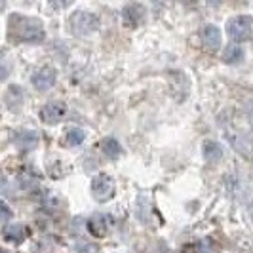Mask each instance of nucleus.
I'll return each mask as SVG.
<instances>
[{"mask_svg": "<svg viewBox=\"0 0 253 253\" xmlns=\"http://www.w3.org/2000/svg\"><path fill=\"white\" fill-rule=\"evenodd\" d=\"M10 29L13 35H17L19 40H25V42H40L44 38V25L33 17L13 15L10 21Z\"/></svg>", "mask_w": 253, "mask_h": 253, "instance_id": "nucleus-1", "label": "nucleus"}, {"mask_svg": "<svg viewBox=\"0 0 253 253\" xmlns=\"http://www.w3.org/2000/svg\"><path fill=\"white\" fill-rule=\"evenodd\" d=\"M253 31V17L252 15H236L228 19L227 23V35L234 44H242L252 37Z\"/></svg>", "mask_w": 253, "mask_h": 253, "instance_id": "nucleus-2", "label": "nucleus"}, {"mask_svg": "<svg viewBox=\"0 0 253 253\" xmlns=\"http://www.w3.org/2000/svg\"><path fill=\"white\" fill-rule=\"evenodd\" d=\"M116 194V185H114L113 177L109 175H97L91 181V196L97 200V202H109L111 198H114Z\"/></svg>", "mask_w": 253, "mask_h": 253, "instance_id": "nucleus-3", "label": "nucleus"}, {"mask_svg": "<svg viewBox=\"0 0 253 253\" xmlns=\"http://www.w3.org/2000/svg\"><path fill=\"white\" fill-rule=\"evenodd\" d=\"M38 116H40V120H42L44 124H48V126L59 124L65 116H67V105H65L63 101L46 103V105L40 109Z\"/></svg>", "mask_w": 253, "mask_h": 253, "instance_id": "nucleus-4", "label": "nucleus"}, {"mask_svg": "<svg viewBox=\"0 0 253 253\" xmlns=\"http://www.w3.org/2000/svg\"><path fill=\"white\" fill-rule=\"evenodd\" d=\"M71 27L76 35H89L97 29V17L89 12H76L71 17Z\"/></svg>", "mask_w": 253, "mask_h": 253, "instance_id": "nucleus-5", "label": "nucleus"}, {"mask_svg": "<svg viewBox=\"0 0 253 253\" xmlns=\"http://www.w3.org/2000/svg\"><path fill=\"white\" fill-rule=\"evenodd\" d=\"M55 78H57L55 69L42 67V69H38L37 73L33 75V86L37 89H40V91H46V89H50L55 84Z\"/></svg>", "mask_w": 253, "mask_h": 253, "instance_id": "nucleus-6", "label": "nucleus"}, {"mask_svg": "<svg viewBox=\"0 0 253 253\" xmlns=\"http://www.w3.org/2000/svg\"><path fill=\"white\" fill-rule=\"evenodd\" d=\"M147 15V10L141 6V4H127L122 10V19H124V25L126 27H139L143 23Z\"/></svg>", "mask_w": 253, "mask_h": 253, "instance_id": "nucleus-7", "label": "nucleus"}, {"mask_svg": "<svg viewBox=\"0 0 253 253\" xmlns=\"http://www.w3.org/2000/svg\"><path fill=\"white\" fill-rule=\"evenodd\" d=\"M202 40L210 50H217V48L221 46V31H219V27L211 25V23L204 25L202 27Z\"/></svg>", "mask_w": 253, "mask_h": 253, "instance_id": "nucleus-8", "label": "nucleus"}, {"mask_svg": "<svg viewBox=\"0 0 253 253\" xmlns=\"http://www.w3.org/2000/svg\"><path fill=\"white\" fill-rule=\"evenodd\" d=\"M88 230L89 234H93L95 238H101L109 232V221L107 217L101 215V213H95L88 219Z\"/></svg>", "mask_w": 253, "mask_h": 253, "instance_id": "nucleus-9", "label": "nucleus"}, {"mask_svg": "<svg viewBox=\"0 0 253 253\" xmlns=\"http://www.w3.org/2000/svg\"><path fill=\"white\" fill-rule=\"evenodd\" d=\"M29 236V230L23 225H10L4 228V238L12 244H21Z\"/></svg>", "mask_w": 253, "mask_h": 253, "instance_id": "nucleus-10", "label": "nucleus"}, {"mask_svg": "<svg viewBox=\"0 0 253 253\" xmlns=\"http://www.w3.org/2000/svg\"><path fill=\"white\" fill-rule=\"evenodd\" d=\"M223 147L217 143V141H206L204 143V158L208 162H219L223 160Z\"/></svg>", "mask_w": 253, "mask_h": 253, "instance_id": "nucleus-11", "label": "nucleus"}, {"mask_svg": "<svg viewBox=\"0 0 253 253\" xmlns=\"http://www.w3.org/2000/svg\"><path fill=\"white\" fill-rule=\"evenodd\" d=\"M84 139H86V131H84V129H80V127H71V129L65 131L61 143H63L65 147H78Z\"/></svg>", "mask_w": 253, "mask_h": 253, "instance_id": "nucleus-12", "label": "nucleus"}, {"mask_svg": "<svg viewBox=\"0 0 253 253\" xmlns=\"http://www.w3.org/2000/svg\"><path fill=\"white\" fill-rule=\"evenodd\" d=\"M223 61L228 65H236L244 61V50L238 44H230L223 50Z\"/></svg>", "mask_w": 253, "mask_h": 253, "instance_id": "nucleus-13", "label": "nucleus"}, {"mask_svg": "<svg viewBox=\"0 0 253 253\" xmlns=\"http://www.w3.org/2000/svg\"><path fill=\"white\" fill-rule=\"evenodd\" d=\"M101 151L105 152V156L116 158V156L122 154V147H120V143L114 139V137H105L101 141Z\"/></svg>", "mask_w": 253, "mask_h": 253, "instance_id": "nucleus-14", "label": "nucleus"}, {"mask_svg": "<svg viewBox=\"0 0 253 253\" xmlns=\"http://www.w3.org/2000/svg\"><path fill=\"white\" fill-rule=\"evenodd\" d=\"M8 217H10V208L0 200V221H4V219H8Z\"/></svg>", "mask_w": 253, "mask_h": 253, "instance_id": "nucleus-15", "label": "nucleus"}, {"mask_svg": "<svg viewBox=\"0 0 253 253\" xmlns=\"http://www.w3.org/2000/svg\"><path fill=\"white\" fill-rule=\"evenodd\" d=\"M250 120H252V129H253V109L250 111Z\"/></svg>", "mask_w": 253, "mask_h": 253, "instance_id": "nucleus-16", "label": "nucleus"}]
</instances>
